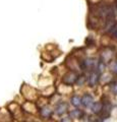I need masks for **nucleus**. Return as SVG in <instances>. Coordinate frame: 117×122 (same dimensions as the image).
Returning a JSON list of instances; mask_svg holds the SVG:
<instances>
[{
    "mask_svg": "<svg viewBox=\"0 0 117 122\" xmlns=\"http://www.w3.org/2000/svg\"><path fill=\"white\" fill-rule=\"evenodd\" d=\"M77 73L75 71H68L67 73H65L62 77V82L65 86H72L75 83L77 79Z\"/></svg>",
    "mask_w": 117,
    "mask_h": 122,
    "instance_id": "1",
    "label": "nucleus"
},
{
    "mask_svg": "<svg viewBox=\"0 0 117 122\" xmlns=\"http://www.w3.org/2000/svg\"><path fill=\"white\" fill-rule=\"evenodd\" d=\"M70 103H71V105L75 107V108H80V107L81 106V98L78 96H76V95H74V96H72L70 98Z\"/></svg>",
    "mask_w": 117,
    "mask_h": 122,
    "instance_id": "9",
    "label": "nucleus"
},
{
    "mask_svg": "<svg viewBox=\"0 0 117 122\" xmlns=\"http://www.w3.org/2000/svg\"><path fill=\"white\" fill-rule=\"evenodd\" d=\"M102 108H103V103L102 102H93L92 106H91V109H92L93 113L95 114H100Z\"/></svg>",
    "mask_w": 117,
    "mask_h": 122,
    "instance_id": "7",
    "label": "nucleus"
},
{
    "mask_svg": "<svg viewBox=\"0 0 117 122\" xmlns=\"http://www.w3.org/2000/svg\"><path fill=\"white\" fill-rule=\"evenodd\" d=\"M111 71L114 72L115 74H117V61H115V62H113L111 64Z\"/></svg>",
    "mask_w": 117,
    "mask_h": 122,
    "instance_id": "13",
    "label": "nucleus"
},
{
    "mask_svg": "<svg viewBox=\"0 0 117 122\" xmlns=\"http://www.w3.org/2000/svg\"><path fill=\"white\" fill-rule=\"evenodd\" d=\"M52 114H53V110L49 108L48 106H44L40 110V115L43 118H50L52 116Z\"/></svg>",
    "mask_w": 117,
    "mask_h": 122,
    "instance_id": "6",
    "label": "nucleus"
},
{
    "mask_svg": "<svg viewBox=\"0 0 117 122\" xmlns=\"http://www.w3.org/2000/svg\"><path fill=\"white\" fill-rule=\"evenodd\" d=\"M115 52L111 48H105L103 52L101 54V60H103L104 62H110V61L114 58Z\"/></svg>",
    "mask_w": 117,
    "mask_h": 122,
    "instance_id": "2",
    "label": "nucleus"
},
{
    "mask_svg": "<svg viewBox=\"0 0 117 122\" xmlns=\"http://www.w3.org/2000/svg\"><path fill=\"white\" fill-rule=\"evenodd\" d=\"M81 105L86 107V108H91V106H92L93 102H94V98L93 96H91L90 94H86L82 96V98H81Z\"/></svg>",
    "mask_w": 117,
    "mask_h": 122,
    "instance_id": "5",
    "label": "nucleus"
},
{
    "mask_svg": "<svg viewBox=\"0 0 117 122\" xmlns=\"http://www.w3.org/2000/svg\"><path fill=\"white\" fill-rule=\"evenodd\" d=\"M68 112V105L65 102H60L59 104H57L55 108V113L57 114L58 116H62L64 114H66Z\"/></svg>",
    "mask_w": 117,
    "mask_h": 122,
    "instance_id": "4",
    "label": "nucleus"
},
{
    "mask_svg": "<svg viewBox=\"0 0 117 122\" xmlns=\"http://www.w3.org/2000/svg\"><path fill=\"white\" fill-rule=\"evenodd\" d=\"M69 117L73 118V119H81V118L84 117V112H82L81 110H78V109L72 110V111L69 112Z\"/></svg>",
    "mask_w": 117,
    "mask_h": 122,
    "instance_id": "8",
    "label": "nucleus"
},
{
    "mask_svg": "<svg viewBox=\"0 0 117 122\" xmlns=\"http://www.w3.org/2000/svg\"><path fill=\"white\" fill-rule=\"evenodd\" d=\"M86 81V77L85 75H81V76H77V79H76V81H75V83H76L77 86H84L85 85V82Z\"/></svg>",
    "mask_w": 117,
    "mask_h": 122,
    "instance_id": "10",
    "label": "nucleus"
},
{
    "mask_svg": "<svg viewBox=\"0 0 117 122\" xmlns=\"http://www.w3.org/2000/svg\"><path fill=\"white\" fill-rule=\"evenodd\" d=\"M100 81V73L99 71H92L90 73L89 76V79H88V82H89V86H95L98 85V82Z\"/></svg>",
    "mask_w": 117,
    "mask_h": 122,
    "instance_id": "3",
    "label": "nucleus"
},
{
    "mask_svg": "<svg viewBox=\"0 0 117 122\" xmlns=\"http://www.w3.org/2000/svg\"><path fill=\"white\" fill-rule=\"evenodd\" d=\"M105 67H106V65H105V62L103 60H100L97 62V69L99 72H103L105 70Z\"/></svg>",
    "mask_w": 117,
    "mask_h": 122,
    "instance_id": "11",
    "label": "nucleus"
},
{
    "mask_svg": "<svg viewBox=\"0 0 117 122\" xmlns=\"http://www.w3.org/2000/svg\"><path fill=\"white\" fill-rule=\"evenodd\" d=\"M110 90H111V92L113 94L117 95V81L110 82Z\"/></svg>",
    "mask_w": 117,
    "mask_h": 122,
    "instance_id": "12",
    "label": "nucleus"
},
{
    "mask_svg": "<svg viewBox=\"0 0 117 122\" xmlns=\"http://www.w3.org/2000/svg\"><path fill=\"white\" fill-rule=\"evenodd\" d=\"M115 28H116V26H115ZM115 28H114V29H115ZM114 36L117 38V29H115V30H114Z\"/></svg>",
    "mask_w": 117,
    "mask_h": 122,
    "instance_id": "14",
    "label": "nucleus"
}]
</instances>
